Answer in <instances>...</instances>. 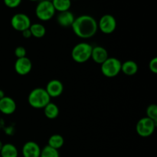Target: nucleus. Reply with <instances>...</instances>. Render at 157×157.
Listing matches in <instances>:
<instances>
[{"instance_id": "f257e3e1", "label": "nucleus", "mask_w": 157, "mask_h": 157, "mask_svg": "<svg viewBox=\"0 0 157 157\" xmlns=\"http://www.w3.org/2000/svg\"><path fill=\"white\" fill-rule=\"evenodd\" d=\"M74 33L78 38L88 39L96 35L98 30V21L89 15H82L75 18L71 25Z\"/></svg>"}, {"instance_id": "f03ea898", "label": "nucleus", "mask_w": 157, "mask_h": 157, "mask_svg": "<svg viewBox=\"0 0 157 157\" xmlns=\"http://www.w3.org/2000/svg\"><path fill=\"white\" fill-rule=\"evenodd\" d=\"M28 101L31 107L35 109H43L51 102V98L44 88L37 87L29 93Z\"/></svg>"}, {"instance_id": "7ed1b4c3", "label": "nucleus", "mask_w": 157, "mask_h": 157, "mask_svg": "<svg viewBox=\"0 0 157 157\" xmlns=\"http://www.w3.org/2000/svg\"><path fill=\"white\" fill-rule=\"evenodd\" d=\"M92 48H93V46L88 43H78L72 48V59L78 64H83V63L87 62L91 57Z\"/></svg>"}, {"instance_id": "20e7f679", "label": "nucleus", "mask_w": 157, "mask_h": 157, "mask_svg": "<svg viewBox=\"0 0 157 157\" xmlns=\"http://www.w3.org/2000/svg\"><path fill=\"white\" fill-rule=\"evenodd\" d=\"M121 64L122 62L119 59L109 57L104 63L101 64V72L107 78H114L121 73Z\"/></svg>"}, {"instance_id": "39448f33", "label": "nucleus", "mask_w": 157, "mask_h": 157, "mask_svg": "<svg viewBox=\"0 0 157 157\" xmlns=\"http://www.w3.org/2000/svg\"><path fill=\"white\" fill-rule=\"evenodd\" d=\"M55 8L52 2L42 0L40 2L35 9V15L37 18L42 21H47L52 19L55 15Z\"/></svg>"}, {"instance_id": "423d86ee", "label": "nucleus", "mask_w": 157, "mask_h": 157, "mask_svg": "<svg viewBox=\"0 0 157 157\" xmlns=\"http://www.w3.org/2000/svg\"><path fill=\"white\" fill-rule=\"evenodd\" d=\"M157 123L147 117H143L137 121L136 125V133L141 137H149L154 133Z\"/></svg>"}, {"instance_id": "0eeeda50", "label": "nucleus", "mask_w": 157, "mask_h": 157, "mask_svg": "<svg viewBox=\"0 0 157 157\" xmlns=\"http://www.w3.org/2000/svg\"><path fill=\"white\" fill-rule=\"evenodd\" d=\"M98 29L106 35L111 34L117 29V20L112 15H104L98 22Z\"/></svg>"}, {"instance_id": "6e6552de", "label": "nucleus", "mask_w": 157, "mask_h": 157, "mask_svg": "<svg viewBox=\"0 0 157 157\" xmlns=\"http://www.w3.org/2000/svg\"><path fill=\"white\" fill-rule=\"evenodd\" d=\"M31 25L32 22L30 18L26 14L16 13L11 18V25L18 32H21L26 29H29Z\"/></svg>"}, {"instance_id": "1a4fd4ad", "label": "nucleus", "mask_w": 157, "mask_h": 157, "mask_svg": "<svg viewBox=\"0 0 157 157\" xmlns=\"http://www.w3.org/2000/svg\"><path fill=\"white\" fill-rule=\"evenodd\" d=\"M15 71L18 75L25 76L29 75L32 68V63L27 57L21 58H17L15 63Z\"/></svg>"}, {"instance_id": "9d476101", "label": "nucleus", "mask_w": 157, "mask_h": 157, "mask_svg": "<svg viewBox=\"0 0 157 157\" xmlns=\"http://www.w3.org/2000/svg\"><path fill=\"white\" fill-rule=\"evenodd\" d=\"M44 89L51 98H58V97L61 96V94L63 93L64 85L59 80L52 79L50 81H48Z\"/></svg>"}, {"instance_id": "9b49d317", "label": "nucleus", "mask_w": 157, "mask_h": 157, "mask_svg": "<svg viewBox=\"0 0 157 157\" xmlns=\"http://www.w3.org/2000/svg\"><path fill=\"white\" fill-rule=\"evenodd\" d=\"M23 157H40L41 148L37 143L28 141L22 147Z\"/></svg>"}, {"instance_id": "f8f14e48", "label": "nucleus", "mask_w": 157, "mask_h": 157, "mask_svg": "<svg viewBox=\"0 0 157 157\" xmlns=\"http://www.w3.org/2000/svg\"><path fill=\"white\" fill-rule=\"evenodd\" d=\"M16 103L10 97L5 96L0 100V112L3 114L11 115L16 110Z\"/></svg>"}, {"instance_id": "ddd939ff", "label": "nucleus", "mask_w": 157, "mask_h": 157, "mask_svg": "<svg viewBox=\"0 0 157 157\" xmlns=\"http://www.w3.org/2000/svg\"><path fill=\"white\" fill-rule=\"evenodd\" d=\"M109 58L108 52L107 49L102 46H95L93 47L91 52V58L95 63L101 64Z\"/></svg>"}, {"instance_id": "4468645a", "label": "nucleus", "mask_w": 157, "mask_h": 157, "mask_svg": "<svg viewBox=\"0 0 157 157\" xmlns=\"http://www.w3.org/2000/svg\"><path fill=\"white\" fill-rule=\"evenodd\" d=\"M75 19V15L69 10L59 12V14L57 16V21H58V25L64 28L71 27Z\"/></svg>"}, {"instance_id": "2eb2a0df", "label": "nucleus", "mask_w": 157, "mask_h": 157, "mask_svg": "<svg viewBox=\"0 0 157 157\" xmlns=\"http://www.w3.org/2000/svg\"><path fill=\"white\" fill-rule=\"evenodd\" d=\"M138 70H139L138 64L132 60L124 61L121 64V71L127 76H133V75H136Z\"/></svg>"}, {"instance_id": "dca6fc26", "label": "nucleus", "mask_w": 157, "mask_h": 157, "mask_svg": "<svg viewBox=\"0 0 157 157\" xmlns=\"http://www.w3.org/2000/svg\"><path fill=\"white\" fill-rule=\"evenodd\" d=\"M43 109H44V116L50 120L55 119L59 115V107L55 103L50 102Z\"/></svg>"}, {"instance_id": "f3484780", "label": "nucleus", "mask_w": 157, "mask_h": 157, "mask_svg": "<svg viewBox=\"0 0 157 157\" xmlns=\"http://www.w3.org/2000/svg\"><path fill=\"white\" fill-rule=\"evenodd\" d=\"M2 157H18V151L16 147L12 144H3L0 151Z\"/></svg>"}, {"instance_id": "a211bd4d", "label": "nucleus", "mask_w": 157, "mask_h": 157, "mask_svg": "<svg viewBox=\"0 0 157 157\" xmlns=\"http://www.w3.org/2000/svg\"><path fill=\"white\" fill-rule=\"evenodd\" d=\"M29 29H30L31 32H32V36L36 38H43L46 34L45 27L42 24H41V23L32 24Z\"/></svg>"}, {"instance_id": "6ab92c4d", "label": "nucleus", "mask_w": 157, "mask_h": 157, "mask_svg": "<svg viewBox=\"0 0 157 157\" xmlns=\"http://www.w3.org/2000/svg\"><path fill=\"white\" fill-rule=\"evenodd\" d=\"M64 144V140L63 136L60 134H53L49 137L48 145L55 150H59L63 147Z\"/></svg>"}, {"instance_id": "aec40b11", "label": "nucleus", "mask_w": 157, "mask_h": 157, "mask_svg": "<svg viewBox=\"0 0 157 157\" xmlns=\"http://www.w3.org/2000/svg\"><path fill=\"white\" fill-rule=\"evenodd\" d=\"M52 2L55 11L59 12L68 11L71 6V0H52Z\"/></svg>"}, {"instance_id": "412c9836", "label": "nucleus", "mask_w": 157, "mask_h": 157, "mask_svg": "<svg viewBox=\"0 0 157 157\" xmlns=\"http://www.w3.org/2000/svg\"><path fill=\"white\" fill-rule=\"evenodd\" d=\"M40 157H60V155L58 150L47 145L41 150Z\"/></svg>"}, {"instance_id": "4be33fe9", "label": "nucleus", "mask_w": 157, "mask_h": 157, "mask_svg": "<svg viewBox=\"0 0 157 157\" xmlns=\"http://www.w3.org/2000/svg\"><path fill=\"white\" fill-rule=\"evenodd\" d=\"M147 117L157 123V106L156 104H150L147 107Z\"/></svg>"}, {"instance_id": "5701e85b", "label": "nucleus", "mask_w": 157, "mask_h": 157, "mask_svg": "<svg viewBox=\"0 0 157 157\" xmlns=\"http://www.w3.org/2000/svg\"><path fill=\"white\" fill-rule=\"evenodd\" d=\"M26 49L23 46H18L15 49V55L17 58H21L26 57Z\"/></svg>"}, {"instance_id": "b1692460", "label": "nucleus", "mask_w": 157, "mask_h": 157, "mask_svg": "<svg viewBox=\"0 0 157 157\" xmlns=\"http://www.w3.org/2000/svg\"><path fill=\"white\" fill-rule=\"evenodd\" d=\"M4 4L10 9H15L17 8L21 3L22 0H3Z\"/></svg>"}, {"instance_id": "393cba45", "label": "nucleus", "mask_w": 157, "mask_h": 157, "mask_svg": "<svg viewBox=\"0 0 157 157\" xmlns=\"http://www.w3.org/2000/svg\"><path fill=\"white\" fill-rule=\"evenodd\" d=\"M149 69L153 74H157V58H153L149 63Z\"/></svg>"}, {"instance_id": "a878e982", "label": "nucleus", "mask_w": 157, "mask_h": 157, "mask_svg": "<svg viewBox=\"0 0 157 157\" xmlns=\"http://www.w3.org/2000/svg\"><path fill=\"white\" fill-rule=\"evenodd\" d=\"M21 34H22V36L24 37L25 38H30L31 37H32V32H31L30 29H26V30L21 32Z\"/></svg>"}, {"instance_id": "bb28decb", "label": "nucleus", "mask_w": 157, "mask_h": 157, "mask_svg": "<svg viewBox=\"0 0 157 157\" xmlns=\"http://www.w3.org/2000/svg\"><path fill=\"white\" fill-rule=\"evenodd\" d=\"M5 96H6V95H5L4 91H3L2 90H1V89H0V100L2 99V98H4Z\"/></svg>"}, {"instance_id": "cd10ccee", "label": "nucleus", "mask_w": 157, "mask_h": 157, "mask_svg": "<svg viewBox=\"0 0 157 157\" xmlns=\"http://www.w3.org/2000/svg\"><path fill=\"white\" fill-rule=\"evenodd\" d=\"M2 146H3V144H2V141L0 140V151H1L2 148Z\"/></svg>"}, {"instance_id": "c85d7f7f", "label": "nucleus", "mask_w": 157, "mask_h": 157, "mask_svg": "<svg viewBox=\"0 0 157 157\" xmlns=\"http://www.w3.org/2000/svg\"><path fill=\"white\" fill-rule=\"evenodd\" d=\"M29 1H32V2H36V1H38V0H29Z\"/></svg>"}, {"instance_id": "c756f323", "label": "nucleus", "mask_w": 157, "mask_h": 157, "mask_svg": "<svg viewBox=\"0 0 157 157\" xmlns=\"http://www.w3.org/2000/svg\"><path fill=\"white\" fill-rule=\"evenodd\" d=\"M46 1H50V2H52V0H46Z\"/></svg>"}, {"instance_id": "7c9ffc66", "label": "nucleus", "mask_w": 157, "mask_h": 157, "mask_svg": "<svg viewBox=\"0 0 157 157\" xmlns=\"http://www.w3.org/2000/svg\"><path fill=\"white\" fill-rule=\"evenodd\" d=\"M71 1H76V0H71Z\"/></svg>"}]
</instances>
